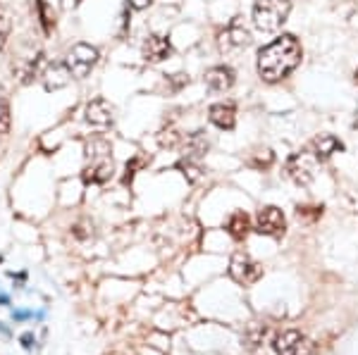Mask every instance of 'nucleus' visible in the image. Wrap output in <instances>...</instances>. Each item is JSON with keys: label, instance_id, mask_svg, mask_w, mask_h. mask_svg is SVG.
<instances>
[{"label": "nucleus", "instance_id": "aec40b11", "mask_svg": "<svg viewBox=\"0 0 358 355\" xmlns=\"http://www.w3.org/2000/svg\"><path fill=\"white\" fill-rule=\"evenodd\" d=\"M275 163V156L270 151H261L256 158L251 160V167H256V169H268L270 165Z\"/></svg>", "mask_w": 358, "mask_h": 355}, {"label": "nucleus", "instance_id": "b1692460", "mask_svg": "<svg viewBox=\"0 0 358 355\" xmlns=\"http://www.w3.org/2000/svg\"><path fill=\"white\" fill-rule=\"evenodd\" d=\"M27 317H31V312H27V310H17L15 312V319H27Z\"/></svg>", "mask_w": 358, "mask_h": 355}, {"label": "nucleus", "instance_id": "f3484780", "mask_svg": "<svg viewBox=\"0 0 358 355\" xmlns=\"http://www.w3.org/2000/svg\"><path fill=\"white\" fill-rule=\"evenodd\" d=\"M36 3V15H38V24H41V31L45 36H50L55 29V13L45 0H34Z\"/></svg>", "mask_w": 358, "mask_h": 355}, {"label": "nucleus", "instance_id": "ddd939ff", "mask_svg": "<svg viewBox=\"0 0 358 355\" xmlns=\"http://www.w3.org/2000/svg\"><path fill=\"white\" fill-rule=\"evenodd\" d=\"M206 84L210 91H229L234 86V70L227 65L210 67L206 72Z\"/></svg>", "mask_w": 358, "mask_h": 355}, {"label": "nucleus", "instance_id": "cd10ccee", "mask_svg": "<svg viewBox=\"0 0 358 355\" xmlns=\"http://www.w3.org/2000/svg\"><path fill=\"white\" fill-rule=\"evenodd\" d=\"M0 262H3V257H0Z\"/></svg>", "mask_w": 358, "mask_h": 355}, {"label": "nucleus", "instance_id": "39448f33", "mask_svg": "<svg viewBox=\"0 0 358 355\" xmlns=\"http://www.w3.org/2000/svg\"><path fill=\"white\" fill-rule=\"evenodd\" d=\"M65 62L74 79H84V77H89L91 70L96 67L98 48H94V45H89V43H74L72 48H69Z\"/></svg>", "mask_w": 358, "mask_h": 355}, {"label": "nucleus", "instance_id": "0eeeda50", "mask_svg": "<svg viewBox=\"0 0 358 355\" xmlns=\"http://www.w3.org/2000/svg\"><path fill=\"white\" fill-rule=\"evenodd\" d=\"M315 165H317L315 153H296V156L287 160V176H289L294 184L306 186L313 181Z\"/></svg>", "mask_w": 358, "mask_h": 355}, {"label": "nucleus", "instance_id": "a211bd4d", "mask_svg": "<svg viewBox=\"0 0 358 355\" xmlns=\"http://www.w3.org/2000/svg\"><path fill=\"white\" fill-rule=\"evenodd\" d=\"M10 127H13V114H10V100L5 89L0 86V136L8 134Z\"/></svg>", "mask_w": 358, "mask_h": 355}, {"label": "nucleus", "instance_id": "2eb2a0df", "mask_svg": "<svg viewBox=\"0 0 358 355\" xmlns=\"http://www.w3.org/2000/svg\"><path fill=\"white\" fill-rule=\"evenodd\" d=\"M342 141L339 139H334L332 134H322V136H317V139L313 141V153H315V158L317 160H327L330 156H334L337 151H342Z\"/></svg>", "mask_w": 358, "mask_h": 355}, {"label": "nucleus", "instance_id": "393cba45", "mask_svg": "<svg viewBox=\"0 0 358 355\" xmlns=\"http://www.w3.org/2000/svg\"><path fill=\"white\" fill-rule=\"evenodd\" d=\"M8 303H10L8 296H5V294H0V305H8Z\"/></svg>", "mask_w": 358, "mask_h": 355}, {"label": "nucleus", "instance_id": "6e6552de", "mask_svg": "<svg viewBox=\"0 0 358 355\" xmlns=\"http://www.w3.org/2000/svg\"><path fill=\"white\" fill-rule=\"evenodd\" d=\"M287 229V220H285V213L275 205H265L261 213L256 215V232L263 234V236H282Z\"/></svg>", "mask_w": 358, "mask_h": 355}, {"label": "nucleus", "instance_id": "7ed1b4c3", "mask_svg": "<svg viewBox=\"0 0 358 355\" xmlns=\"http://www.w3.org/2000/svg\"><path fill=\"white\" fill-rule=\"evenodd\" d=\"M292 13L289 0H256L253 5V24L261 31H277Z\"/></svg>", "mask_w": 358, "mask_h": 355}, {"label": "nucleus", "instance_id": "9b49d317", "mask_svg": "<svg viewBox=\"0 0 358 355\" xmlns=\"http://www.w3.org/2000/svg\"><path fill=\"white\" fill-rule=\"evenodd\" d=\"M84 114H86V122H89L91 127L106 129L113 124V107L108 105V100H103V98L91 100L89 105H86Z\"/></svg>", "mask_w": 358, "mask_h": 355}, {"label": "nucleus", "instance_id": "f8f14e48", "mask_svg": "<svg viewBox=\"0 0 358 355\" xmlns=\"http://www.w3.org/2000/svg\"><path fill=\"white\" fill-rule=\"evenodd\" d=\"M248 43H251V33L246 31V27H241V22H232L224 31H220V50L244 48Z\"/></svg>", "mask_w": 358, "mask_h": 355}, {"label": "nucleus", "instance_id": "f03ea898", "mask_svg": "<svg viewBox=\"0 0 358 355\" xmlns=\"http://www.w3.org/2000/svg\"><path fill=\"white\" fill-rule=\"evenodd\" d=\"M86 167H84V181L86 184H106L113 176V156H110V143L96 139L86 146Z\"/></svg>", "mask_w": 358, "mask_h": 355}, {"label": "nucleus", "instance_id": "a878e982", "mask_svg": "<svg viewBox=\"0 0 358 355\" xmlns=\"http://www.w3.org/2000/svg\"><path fill=\"white\" fill-rule=\"evenodd\" d=\"M354 127L358 129V105H356V117H354Z\"/></svg>", "mask_w": 358, "mask_h": 355}, {"label": "nucleus", "instance_id": "6ab92c4d", "mask_svg": "<svg viewBox=\"0 0 358 355\" xmlns=\"http://www.w3.org/2000/svg\"><path fill=\"white\" fill-rule=\"evenodd\" d=\"M10 33H13V20L5 13H0V53H3L5 45H8Z\"/></svg>", "mask_w": 358, "mask_h": 355}, {"label": "nucleus", "instance_id": "f257e3e1", "mask_svg": "<svg viewBox=\"0 0 358 355\" xmlns=\"http://www.w3.org/2000/svg\"><path fill=\"white\" fill-rule=\"evenodd\" d=\"M301 55L303 50L299 38L292 33H282L280 38L258 50V74L268 84L282 82L301 65Z\"/></svg>", "mask_w": 358, "mask_h": 355}, {"label": "nucleus", "instance_id": "412c9836", "mask_svg": "<svg viewBox=\"0 0 358 355\" xmlns=\"http://www.w3.org/2000/svg\"><path fill=\"white\" fill-rule=\"evenodd\" d=\"M179 169H184V176H187L189 181H199L201 169L194 165V160H189V158H187V163H179Z\"/></svg>", "mask_w": 358, "mask_h": 355}, {"label": "nucleus", "instance_id": "4468645a", "mask_svg": "<svg viewBox=\"0 0 358 355\" xmlns=\"http://www.w3.org/2000/svg\"><path fill=\"white\" fill-rule=\"evenodd\" d=\"M208 119H210L217 129L229 131V129H234V124H236V110L229 103H215V105H210V110H208Z\"/></svg>", "mask_w": 358, "mask_h": 355}, {"label": "nucleus", "instance_id": "423d86ee", "mask_svg": "<svg viewBox=\"0 0 358 355\" xmlns=\"http://www.w3.org/2000/svg\"><path fill=\"white\" fill-rule=\"evenodd\" d=\"M229 277H232L236 284L251 286L263 277V267H261V262H256L246 253H236L232 260H229Z\"/></svg>", "mask_w": 358, "mask_h": 355}, {"label": "nucleus", "instance_id": "1a4fd4ad", "mask_svg": "<svg viewBox=\"0 0 358 355\" xmlns=\"http://www.w3.org/2000/svg\"><path fill=\"white\" fill-rule=\"evenodd\" d=\"M141 55L143 60L148 62V65H158V62L167 60V57L172 55V43L170 38L160 36V33H151V36L143 41L141 45Z\"/></svg>", "mask_w": 358, "mask_h": 355}, {"label": "nucleus", "instance_id": "5701e85b", "mask_svg": "<svg viewBox=\"0 0 358 355\" xmlns=\"http://www.w3.org/2000/svg\"><path fill=\"white\" fill-rule=\"evenodd\" d=\"M20 341H22V348H27V351H31V346H34V334H24Z\"/></svg>", "mask_w": 358, "mask_h": 355}, {"label": "nucleus", "instance_id": "dca6fc26", "mask_svg": "<svg viewBox=\"0 0 358 355\" xmlns=\"http://www.w3.org/2000/svg\"><path fill=\"white\" fill-rule=\"evenodd\" d=\"M227 234L234 239V241H244V239L251 234V220H248L246 213H234L227 220Z\"/></svg>", "mask_w": 358, "mask_h": 355}, {"label": "nucleus", "instance_id": "9d476101", "mask_svg": "<svg viewBox=\"0 0 358 355\" xmlns=\"http://www.w3.org/2000/svg\"><path fill=\"white\" fill-rule=\"evenodd\" d=\"M41 79H43L45 91H57V89H65L74 77H72V72H69L67 62H53V65L43 67Z\"/></svg>", "mask_w": 358, "mask_h": 355}, {"label": "nucleus", "instance_id": "20e7f679", "mask_svg": "<svg viewBox=\"0 0 358 355\" xmlns=\"http://www.w3.org/2000/svg\"><path fill=\"white\" fill-rule=\"evenodd\" d=\"M273 348L277 355H317L315 343L296 329L280 331L273 339Z\"/></svg>", "mask_w": 358, "mask_h": 355}, {"label": "nucleus", "instance_id": "4be33fe9", "mask_svg": "<svg viewBox=\"0 0 358 355\" xmlns=\"http://www.w3.org/2000/svg\"><path fill=\"white\" fill-rule=\"evenodd\" d=\"M151 3L153 0H127V5H129L131 10H146Z\"/></svg>", "mask_w": 358, "mask_h": 355}, {"label": "nucleus", "instance_id": "bb28decb", "mask_svg": "<svg viewBox=\"0 0 358 355\" xmlns=\"http://www.w3.org/2000/svg\"><path fill=\"white\" fill-rule=\"evenodd\" d=\"M354 82L358 84V70H356V74H354Z\"/></svg>", "mask_w": 358, "mask_h": 355}]
</instances>
